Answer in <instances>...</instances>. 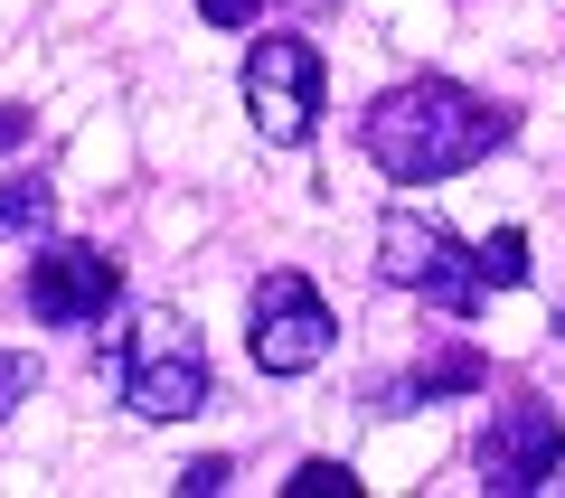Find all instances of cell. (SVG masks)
Here are the masks:
<instances>
[{"instance_id":"5bb4252c","label":"cell","mask_w":565,"mask_h":498,"mask_svg":"<svg viewBox=\"0 0 565 498\" xmlns=\"http://www.w3.org/2000/svg\"><path fill=\"white\" fill-rule=\"evenodd\" d=\"M199 20H207V29H255L264 0H199Z\"/></svg>"},{"instance_id":"277c9868","label":"cell","mask_w":565,"mask_h":498,"mask_svg":"<svg viewBox=\"0 0 565 498\" xmlns=\"http://www.w3.org/2000/svg\"><path fill=\"white\" fill-rule=\"evenodd\" d=\"M236 85H245V122H255L274 151H302V141L321 132V47H311V39L264 29V39L245 47Z\"/></svg>"},{"instance_id":"7a4b0ae2","label":"cell","mask_w":565,"mask_h":498,"mask_svg":"<svg viewBox=\"0 0 565 498\" xmlns=\"http://www.w3.org/2000/svg\"><path fill=\"white\" fill-rule=\"evenodd\" d=\"M122 377V404H132L141 423H189L207 414V339L189 329L180 311H141L132 329H122V348H104Z\"/></svg>"},{"instance_id":"9c48e42d","label":"cell","mask_w":565,"mask_h":498,"mask_svg":"<svg viewBox=\"0 0 565 498\" xmlns=\"http://www.w3.org/2000/svg\"><path fill=\"white\" fill-rule=\"evenodd\" d=\"M47 217H57V188L47 180H10L0 188V245L10 236H47Z\"/></svg>"},{"instance_id":"6da1fadb","label":"cell","mask_w":565,"mask_h":498,"mask_svg":"<svg viewBox=\"0 0 565 498\" xmlns=\"http://www.w3.org/2000/svg\"><path fill=\"white\" fill-rule=\"evenodd\" d=\"M509 141H519V113L490 104V95H471V85H452V76H405L359 113V151L405 188L462 180V170H481Z\"/></svg>"},{"instance_id":"3957f363","label":"cell","mask_w":565,"mask_h":498,"mask_svg":"<svg viewBox=\"0 0 565 498\" xmlns=\"http://www.w3.org/2000/svg\"><path fill=\"white\" fill-rule=\"evenodd\" d=\"M377 273L396 292H415L424 311H444V320H481V301H490L471 245L444 217H424V207H386L377 217Z\"/></svg>"},{"instance_id":"30bf717a","label":"cell","mask_w":565,"mask_h":498,"mask_svg":"<svg viewBox=\"0 0 565 498\" xmlns=\"http://www.w3.org/2000/svg\"><path fill=\"white\" fill-rule=\"evenodd\" d=\"M471 263H481L490 292H519V282H527V236H519V226H490V245H471Z\"/></svg>"},{"instance_id":"2e32d148","label":"cell","mask_w":565,"mask_h":498,"mask_svg":"<svg viewBox=\"0 0 565 498\" xmlns=\"http://www.w3.org/2000/svg\"><path fill=\"white\" fill-rule=\"evenodd\" d=\"M556 339H565V311H556Z\"/></svg>"},{"instance_id":"8992f818","label":"cell","mask_w":565,"mask_h":498,"mask_svg":"<svg viewBox=\"0 0 565 498\" xmlns=\"http://www.w3.org/2000/svg\"><path fill=\"white\" fill-rule=\"evenodd\" d=\"M20 301H29L39 329H95V320H114V301H122V263L104 255V245H39Z\"/></svg>"},{"instance_id":"9a60e30c","label":"cell","mask_w":565,"mask_h":498,"mask_svg":"<svg viewBox=\"0 0 565 498\" xmlns=\"http://www.w3.org/2000/svg\"><path fill=\"white\" fill-rule=\"evenodd\" d=\"M29 122H39L29 104H0V151H20V141H29Z\"/></svg>"},{"instance_id":"4fadbf2b","label":"cell","mask_w":565,"mask_h":498,"mask_svg":"<svg viewBox=\"0 0 565 498\" xmlns=\"http://www.w3.org/2000/svg\"><path fill=\"white\" fill-rule=\"evenodd\" d=\"M226 479H236V461H226V452H207V461H189V470H180V489H189V498H217Z\"/></svg>"},{"instance_id":"7c38bea8","label":"cell","mask_w":565,"mask_h":498,"mask_svg":"<svg viewBox=\"0 0 565 498\" xmlns=\"http://www.w3.org/2000/svg\"><path fill=\"white\" fill-rule=\"evenodd\" d=\"M29 396H39V358H29V348H0V423L20 414Z\"/></svg>"},{"instance_id":"5b68a950","label":"cell","mask_w":565,"mask_h":498,"mask_svg":"<svg viewBox=\"0 0 565 498\" xmlns=\"http://www.w3.org/2000/svg\"><path fill=\"white\" fill-rule=\"evenodd\" d=\"M330 339H340V320L311 292V273L274 263V273L255 282V301H245V358H255L264 377H311V367L330 358Z\"/></svg>"},{"instance_id":"8fae6325","label":"cell","mask_w":565,"mask_h":498,"mask_svg":"<svg viewBox=\"0 0 565 498\" xmlns=\"http://www.w3.org/2000/svg\"><path fill=\"white\" fill-rule=\"evenodd\" d=\"M282 489L292 498H359V470H349V461H302Z\"/></svg>"},{"instance_id":"ba28073f","label":"cell","mask_w":565,"mask_h":498,"mask_svg":"<svg viewBox=\"0 0 565 498\" xmlns=\"http://www.w3.org/2000/svg\"><path fill=\"white\" fill-rule=\"evenodd\" d=\"M481 386H490L481 348H444V358H424V367H405V377L367 386V414L396 423V414H415V404H434V396H481Z\"/></svg>"},{"instance_id":"52a82bcc","label":"cell","mask_w":565,"mask_h":498,"mask_svg":"<svg viewBox=\"0 0 565 498\" xmlns=\"http://www.w3.org/2000/svg\"><path fill=\"white\" fill-rule=\"evenodd\" d=\"M556 461H565V414H556L546 396H519V404H500V414L481 423V489H490V498L546 489Z\"/></svg>"}]
</instances>
